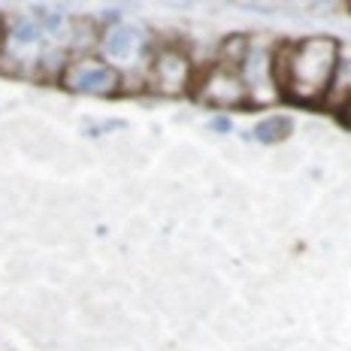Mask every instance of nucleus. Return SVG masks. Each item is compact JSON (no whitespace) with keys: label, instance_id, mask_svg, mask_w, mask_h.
<instances>
[{"label":"nucleus","instance_id":"obj_1","mask_svg":"<svg viewBox=\"0 0 351 351\" xmlns=\"http://www.w3.org/2000/svg\"><path fill=\"white\" fill-rule=\"evenodd\" d=\"M339 46L342 43L333 34H309L294 40L282 100H294L300 106H318V104L324 106L327 91H330L333 82Z\"/></svg>","mask_w":351,"mask_h":351},{"label":"nucleus","instance_id":"obj_2","mask_svg":"<svg viewBox=\"0 0 351 351\" xmlns=\"http://www.w3.org/2000/svg\"><path fill=\"white\" fill-rule=\"evenodd\" d=\"M194 82V58L182 43H158L145 64V91L158 97H185Z\"/></svg>","mask_w":351,"mask_h":351},{"label":"nucleus","instance_id":"obj_3","mask_svg":"<svg viewBox=\"0 0 351 351\" xmlns=\"http://www.w3.org/2000/svg\"><path fill=\"white\" fill-rule=\"evenodd\" d=\"M191 97L206 109H245L248 106L243 76L237 70L218 67L212 61L203 64V67H194Z\"/></svg>","mask_w":351,"mask_h":351},{"label":"nucleus","instance_id":"obj_4","mask_svg":"<svg viewBox=\"0 0 351 351\" xmlns=\"http://www.w3.org/2000/svg\"><path fill=\"white\" fill-rule=\"evenodd\" d=\"M152 52H155V43L149 40V34H143L136 25H124V21L106 27L104 46H100V58L112 64L119 73H134L136 67L145 73Z\"/></svg>","mask_w":351,"mask_h":351},{"label":"nucleus","instance_id":"obj_5","mask_svg":"<svg viewBox=\"0 0 351 351\" xmlns=\"http://www.w3.org/2000/svg\"><path fill=\"white\" fill-rule=\"evenodd\" d=\"M61 88L70 94H82V97H115L121 94V73L104 58H88V61L70 58L61 76Z\"/></svg>","mask_w":351,"mask_h":351},{"label":"nucleus","instance_id":"obj_6","mask_svg":"<svg viewBox=\"0 0 351 351\" xmlns=\"http://www.w3.org/2000/svg\"><path fill=\"white\" fill-rule=\"evenodd\" d=\"M273 43H261L252 34V49H248L245 64L239 67V76H243L248 94V109L273 106L276 100H282L279 88L273 82Z\"/></svg>","mask_w":351,"mask_h":351},{"label":"nucleus","instance_id":"obj_7","mask_svg":"<svg viewBox=\"0 0 351 351\" xmlns=\"http://www.w3.org/2000/svg\"><path fill=\"white\" fill-rule=\"evenodd\" d=\"M106 25L91 12H79L70 16L67 27V55L73 61H88V58H100V46H104Z\"/></svg>","mask_w":351,"mask_h":351},{"label":"nucleus","instance_id":"obj_8","mask_svg":"<svg viewBox=\"0 0 351 351\" xmlns=\"http://www.w3.org/2000/svg\"><path fill=\"white\" fill-rule=\"evenodd\" d=\"M348 100H351V43H342V46H339V58H336L333 82H330V91H327L324 106L339 112Z\"/></svg>","mask_w":351,"mask_h":351},{"label":"nucleus","instance_id":"obj_9","mask_svg":"<svg viewBox=\"0 0 351 351\" xmlns=\"http://www.w3.org/2000/svg\"><path fill=\"white\" fill-rule=\"evenodd\" d=\"M248 49H252V34L245 31H233V34H224L221 40H218L215 46V55H212V64H218V67L224 70H237L245 64L248 58Z\"/></svg>","mask_w":351,"mask_h":351},{"label":"nucleus","instance_id":"obj_10","mask_svg":"<svg viewBox=\"0 0 351 351\" xmlns=\"http://www.w3.org/2000/svg\"><path fill=\"white\" fill-rule=\"evenodd\" d=\"M297 130V121L285 112H273V115H263V119L252 128V140L261 145H279L285 140H291V134Z\"/></svg>","mask_w":351,"mask_h":351},{"label":"nucleus","instance_id":"obj_11","mask_svg":"<svg viewBox=\"0 0 351 351\" xmlns=\"http://www.w3.org/2000/svg\"><path fill=\"white\" fill-rule=\"evenodd\" d=\"M36 276V261L34 254H27V248H19V252H12L10 258L3 263V282L12 285V288H21V285H27Z\"/></svg>","mask_w":351,"mask_h":351},{"label":"nucleus","instance_id":"obj_12","mask_svg":"<svg viewBox=\"0 0 351 351\" xmlns=\"http://www.w3.org/2000/svg\"><path fill=\"white\" fill-rule=\"evenodd\" d=\"M152 239V221L145 215H130L128 224H124V243L130 245H140Z\"/></svg>","mask_w":351,"mask_h":351},{"label":"nucleus","instance_id":"obj_13","mask_svg":"<svg viewBox=\"0 0 351 351\" xmlns=\"http://www.w3.org/2000/svg\"><path fill=\"white\" fill-rule=\"evenodd\" d=\"M230 128H233V124H230L228 115H215V119L209 121V130H215V134H228Z\"/></svg>","mask_w":351,"mask_h":351},{"label":"nucleus","instance_id":"obj_14","mask_svg":"<svg viewBox=\"0 0 351 351\" xmlns=\"http://www.w3.org/2000/svg\"><path fill=\"white\" fill-rule=\"evenodd\" d=\"M339 121L346 124V128H351V100H348V104L339 109Z\"/></svg>","mask_w":351,"mask_h":351},{"label":"nucleus","instance_id":"obj_15","mask_svg":"<svg viewBox=\"0 0 351 351\" xmlns=\"http://www.w3.org/2000/svg\"><path fill=\"white\" fill-rule=\"evenodd\" d=\"M0 351H16V348H12V346H10V342H6V339H3V336H0Z\"/></svg>","mask_w":351,"mask_h":351},{"label":"nucleus","instance_id":"obj_16","mask_svg":"<svg viewBox=\"0 0 351 351\" xmlns=\"http://www.w3.org/2000/svg\"><path fill=\"white\" fill-rule=\"evenodd\" d=\"M0 52H3V12H0Z\"/></svg>","mask_w":351,"mask_h":351},{"label":"nucleus","instance_id":"obj_17","mask_svg":"<svg viewBox=\"0 0 351 351\" xmlns=\"http://www.w3.org/2000/svg\"><path fill=\"white\" fill-rule=\"evenodd\" d=\"M346 10H348V12H351V3H346Z\"/></svg>","mask_w":351,"mask_h":351}]
</instances>
